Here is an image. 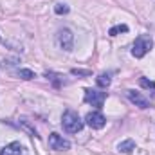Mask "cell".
<instances>
[{
  "label": "cell",
  "instance_id": "obj_7",
  "mask_svg": "<svg viewBox=\"0 0 155 155\" xmlns=\"http://www.w3.org/2000/svg\"><path fill=\"white\" fill-rule=\"evenodd\" d=\"M0 155H29V153H27V150L24 148V144H20L18 141H15V143L5 144V146L0 150Z\"/></svg>",
  "mask_w": 155,
  "mask_h": 155
},
{
  "label": "cell",
  "instance_id": "obj_8",
  "mask_svg": "<svg viewBox=\"0 0 155 155\" xmlns=\"http://www.w3.org/2000/svg\"><path fill=\"white\" fill-rule=\"evenodd\" d=\"M126 96H128V99H130L135 107H139V108H148V107H150V101H148L143 94H139V92H135V90H126Z\"/></svg>",
  "mask_w": 155,
  "mask_h": 155
},
{
  "label": "cell",
  "instance_id": "obj_2",
  "mask_svg": "<svg viewBox=\"0 0 155 155\" xmlns=\"http://www.w3.org/2000/svg\"><path fill=\"white\" fill-rule=\"evenodd\" d=\"M152 47H153L152 36H150V35H141V36H137L135 41H134L132 54H134L135 58H143L144 54H148V52L152 51Z\"/></svg>",
  "mask_w": 155,
  "mask_h": 155
},
{
  "label": "cell",
  "instance_id": "obj_3",
  "mask_svg": "<svg viewBox=\"0 0 155 155\" xmlns=\"http://www.w3.org/2000/svg\"><path fill=\"white\" fill-rule=\"evenodd\" d=\"M105 99H107V92H101L97 88H85V103H88L96 108H101Z\"/></svg>",
  "mask_w": 155,
  "mask_h": 155
},
{
  "label": "cell",
  "instance_id": "obj_12",
  "mask_svg": "<svg viewBox=\"0 0 155 155\" xmlns=\"http://www.w3.org/2000/svg\"><path fill=\"white\" fill-rule=\"evenodd\" d=\"M119 33H128V25H126V24H119V25H114V27L108 31L110 36H117Z\"/></svg>",
  "mask_w": 155,
  "mask_h": 155
},
{
  "label": "cell",
  "instance_id": "obj_4",
  "mask_svg": "<svg viewBox=\"0 0 155 155\" xmlns=\"http://www.w3.org/2000/svg\"><path fill=\"white\" fill-rule=\"evenodd\" d=\"M56 40H58V45H60L63 51H72V47H74V35H72L71 29H61V31H58Z\"/></svg>",
  "mask_w": 155,
  "mask_h": 155
},
{
  "label": "cell",
  "instance_id": "obj_1",
  "mask_svg": "<svg viewBox=\"0 0 155 155\" xmlns=\"http://www.w3.org/2000/svg\"><path fill=\"white\" fill-rule=\"evenodd\" d=\"M61 126H63V130L69 132V134H78V132H81V128H83V121H81V117L78 116V112L67 110V112L63 114V119H61Z\"/></svg>",
  "mask_w": 155,
  "mask_h": 155
},
{
  "label": "cell",
  "instance_id": "obj_16",
  "mask_svg": "<svg viewBox=\"0 0 155 155\" xmlns=\"http://www.w3.org/2000/svg\"><path fill=\"white\" fill-rule=\"evenodd\" d=\"M74 76H90V71H79V69H72L71 71Z\"/></svg>",
  "mask_w": 155,
  "mask_h": 155
},
{
  "label": "cell",
  "instance_id": "obj_13",
  "mask_svg": "<svg viewBox=\"0 0 155 155\" xmlns=\"http://www.w3.org/2000/svg\"><path fill=\"white\" fill-rule=\"evenodd\" d=\"M20 126L24 128V130H27L31 135H35V137H38V132H36V128H33L31 124H29V121H25V119H20Z\"/></svg>",
  "mask_w": 155,
  "mask_h": 155
},
{
  "label": "cell",
  "instance_id": "obj_5",
  "mask_svg": "<svg viewBox=\"0 0 155 155\" xmlns=\"http://www.w3.org/2000/svg\"><path fill=\"white\" fill-rule=\"evenodd\" d=\"M85 123H87L90 128L99 130V128H103V126L107 124V117L103 116L99 110H94V112H88V114L85 116Z\"/></svg>",
  "mask_w": 155,
  "mask_h": 155
},
{
  "label": "cell",
  "instance_id": "obj_6",
  "mask_svg": "<svg viewBox=\"0 0 155 155\" xmlns=\"http://www.w3.org/2000/svg\"><path fill=\"white\" fill-rule=\"evenodd\" d=\"M49 146L52 148V150H69L71 148V143L67 141V139H63L60 134H51L49 135Z\"/></svg>",
  "mask_w": 155,
  "mask_h": 155
},
{
  "label": "cell",
  "instance_id": "obj_9",
  "mask_svg": "<svg viewBox=\"0 0 155 155\" xmlns=\"http://www.w3.org/2000/svg\"><path fill=\"white\" fill-rule=\"evenodd\" d=\"M119 152L121 153H132L134 150H135V143L132 141V139H126V141H123V143H119Z\"/></svg>",
  "mask_w": 155,
  "mask_h": 155
},
{
  "label": "cell",
  "instance_id": "obj_11",
  "mask_svg": "<svg viewBox=\"0 0 155 155\" xmlns=\"http://www.w3.org/2000/svg\"><path fill=\"white\" fill-rule=\"evenodd\" d=\"M96 81H97V87H101V88H107V87H110V83H112V79H110L108 74H99Z\"/></svg>",
  "mask_w": 155,
  "mask_h": 155
},
{
  "label": "cell",
  "instance_id": "obj_15",
  "mask_svg": "<svg viewBox=\"0 0 155 155\" xmlns=\"http://www.w3.org/2000/svg\"><path fill=\"white\" fill-rule=\"evenodd\" d=\"M54 13L56 15H67L69 13V5L67 4H56L54 5Z\"/></svg>",
  "mask_w": 155,
  "mask_h": 155
},
{
  "label": "cell",
  "instance_id": "obj_10",
  "mask_svg": "<svg viewBox=\"0 0 155 155\" xmlns=\"http://www.w3.org/2000/svg\"><path fill=\"white\" fill-rule=\"evenodd\" d=\"M139 85H141L143 88H146V90L155 97V83L153 81H150L148 78H141V79H139Z\"/></svg>",
  "mask_w": 155,
  "mask_h": 155
},
{
  "label": "cell",
  "instance_id": "obj_14",
  "mask_svg": "<svg viewBox=\"0 0 155 155\" xmlns=\"http://www.w3.org/2000/svg\"><path fill=\"white\" fill-rule=\"evenodd\" d=\"M16 74H18V78H22V79H33V78H36V74L33 71H29V69H20Z\"/></svg>",
  "mask_w": 155,
  "mask_h": 155
}]
</instances>
